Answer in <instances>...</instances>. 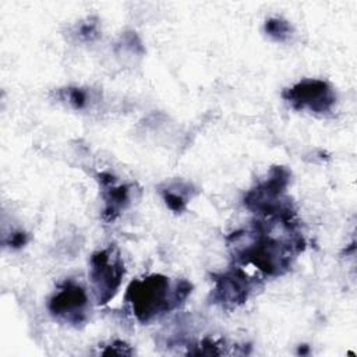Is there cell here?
Returning a JSON list of instances; mask_svg holds the SVG:
<instances>
[{
  "instance_id": "cell-1",
  "label": "cell",
  "mask_w": 357,
  "mask_h": 357,
  "mask_svg": "<svg viewBox=\"0 0 357 357\" xmlns=\"http://www.w3.org/2000/svg\"><path fill=\"white\" fill-rule=\"evenodd\" d=\"M296 220L259 219L250 229H241L226 237L233 259L241 265H252L266 276H282L290 271L296 255L305 248L298 225L279 234L284 223Z\"/></svg>"
},
{
  "instance_id": "cell-2",
  "label": "cell",
  "mask_w": 357,
  "mask_h": 357,
  "mask_svg": "<svg viewBox=\"0 0 357 357\" xmlns=\"http://www.w3.org/2000/svg\"><path fill=\"white\" fill-rule=\"evenodd\" d=\"M191 290L192 284L185 279L172 282L165 275L152 273L128 284L126 301L135 319L148 324L181 305Z\"/></svg>"
},
{
  "instance_id": "cell-3",
  "label": "cell",
  "mask_w": 357,
  "mask_h": 357,
  "mask_svg": "<svg viewBox=\"0 0 357 357\" xmlns=\"http://www.w3.org/2000/svg\"><path fill=\"white\" fill-rule=\"evenodd\" d=\"M291 172L282 165L272 166L268 176L245 192L244 206L262 219L296 220V209L287 195Z\"/></svg>"
},
{
  "instance_id": "cell-4",
  "label": "cell",
  "mask_w": 357,
  "mask_h": 357,
  "mask_svg": "<svg viewBox=\"0 0 357 357\" xmlns=\"http://www.w3.org/2000/svg\"><path fill=\"white\" fill-rule=\"evenodd\" d=\"M124 273V261L116 245L98 250L91 255L89 280L99 305L107 304L117 294Z\"/></svg>"
},
{
  "instance_id": "cell-5",
  "label": "cell",
  "mask_w": 357,
  "mask_h": 357,
  "mask_svg": "<svg viewBox=\"0 0 357 357\" xmlns=\"http://www.w3.org/2000/svg\"><path fill=\"white\" fill-rule=\"evenodd\" d=\"M282 98L296 110H307L314 114H326L336 105L333 86L318 78H305L282 92Z\"/></svg>"
},
{
  "instance_id": "cell-6",
  "label": "cell",
  "mask_w": 357,
  "mask_h": 357,
  "mask_svg": "<svg viewBox=\"0 0 357 357\" xmlns=\"http://www.w3.org/2000/svg\"><path fill=\"white\" fill-rule=\"evenodd\" d=\"M212 279L215 284L209 294V303L227 311L243 305L257 286V280L238 266H231L225 272L213 273Z\"/></svg>"
},
{
  "instance_id": "cell-7",
  "label": "cell",
  "mask_w": 357,
  "mask_h": 357,
  "mask_svg": "<svg viewBox=\"0 0 357 357\" xmlns=\"http://www.w3.org/2000/svg\"><path fill=\"white\" fill-rule=\"evenodd\" d=\"M88 305L86 291L74 280H64L47 303L52 317L73 326H81L86 322Z\"/></svg>"
},
{
  "instance_id": "cell-8",
  "label": "cell",
  "mask_w": 357,
  "mask_h": 357,
  "mask_svg": "<svg viewBox=\"0 0 357 357\" xmlns=\"http://www.w3.org/2000/svg\"><path fill=\"white\" fill-rule=\"evenodd\" d=\"M100 192L103 199V219L107 222L114 220L131 204V184H117V178L107 172L98 174Z\"/></svg>"
},
{
  "instance_id": "cell-9",
  "label": "cell",
  "mask_w": 357,
  "mask_h": 357,
  "mask_svg": "<svg viewBox=\"0 0 357 357\" xmlns=\"http://www.w3.org/2000/svg\"><path fill=\"white\" fill-rule=\"evenodd\" d=\"M159 192L166 206L174 212L181 213L185 211L188 199L194 194V187L183 180H173L159 188Z\"/></svg>"
},
{
  "instance_id": "cell-10",
  "label": "cell",
  "mask_w": 357,
  "mask_h": 357,
  "mask_svg": "<svg viewBox=\"0 0 357 357\" xmlns=\"http://www.w3.org/2000/svg\"><path fill=\"white\" fill-rule=\"evenodd\" d=\"M264 31L269 38L278 42L287 40L293 33V28L290 22L280 17H272L266 20L264 24Z\"/></svg>"
},
{
  "instance_id": "cell-11",
  "label": "cell",
  "mask_w": 357,
  "mask_h": 357,
  "mask_svg": "<svg viewBox=\"0 0 357 357\" xmlns=\"http://www.w3.org/2000/svg\"><path fill=\"white\" fill-rule=\"evenodd\" d=\"M60 96L63 100H66L73 109L82 110L88 106L91 100V95L86 89L79 86H67L60 91Z\"/></svg>"
},
{
  "instance_id": "cell-12",
  "label": "cell",
  "mask_w": 357,
  "mask_h": 357,
  "mask_svg": "<svg viewBox=\"0 0 357 357\" xmlns=\"http://www.w3.org/2000/svg\"><path fill=\"white\" fill-rule=\"evenodd\" d=\"M225 340L204 337L199 343L194 344L192 349H188L187 354L192 356H220L225 354Z\"/></svg>"
},
{
  "instance_id": "cell-13",
  "label": "cell",
  "mask_w": 357,
  "mask_h": 357,
  "mask_svg": "<svg viewBox=\"0 0 357 357\" xmlns=\"http://www.w3.org/2000/svg\"><path fill=\"white\" fill-rule=\"evenodd\" d=\"M77 36L84 42H92L99 36V22L91 17L82 21L77 28Z\"/></svg>"
},
{
  "instance_id": "cell-14",
  "label": "cell",
  "mask_w": 357,
  "mask_h": 357,
  "mask_svg": "<svg viewBox=\"0 0 357 357\" xmlns=\"http://www.w3.org/2000/svg\"><path fill=\"white\" fill-rule=\"evenodd\" d=\"M99 354H102V356H132L134 350L130 344H127L123 340H113L112 343L103 346V349L99 350Z\"/></svg>"
},
{
  "instance_id": "cell-15",
  "label": "cell",
  "mask_w": 357,
  "mask_h": 357,
  "mask_svg": "<svg viewBox=\"0 0 357 357\" xmlns=\"http://www.w3.org/2000/svg\"><path fill=\"white\" fill-rule=\"evenodd\" d=\"M26 243H28V234H26L25 231H22V230L13 231V233L8 236V238L6 240V244H7L8 247H11V248H15V250L24 247Z\"/></svg>"
},
{
  "instance_id": "cell-16",
  "label": "cell",
  "mask_w": 357,
  "mask_h": 357,
  "mask_svg": "<svg viewBox=\"0 0 357 357\" xmlns=\"http://www.w3.org/2000/svg\"><path fill=\"white\" fill-rule=\"evenodd\" d=\"M308 350H310V347L307 346V344H300V347H298V354H307L308 353Z\"/></svg>"
}]
</instances>
